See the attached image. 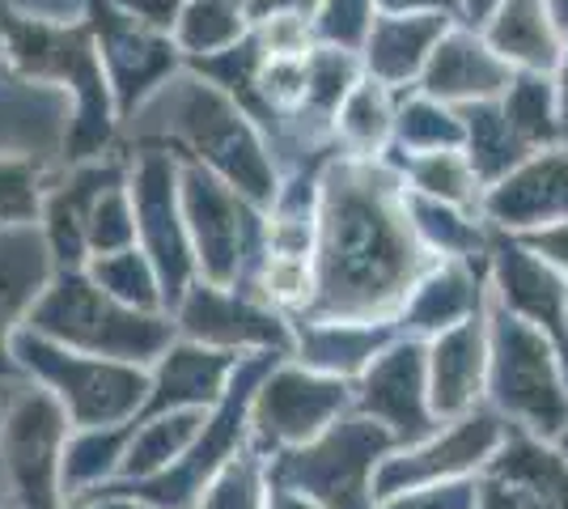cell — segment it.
<instances>
[{
	"mask_svg": "<svg viewBox=\"0 0 568 509\" xmlns=\"http://www.w3.org/2000/svg\"><path fill=\"white\" fill-rule=\"evenodd\" d=\"M332 281H353V285H386L399 272V243L390 221L369 204L365 195H344L339 221L332 234Z\"/></svg>",
	"mask_w": 568,
	"mask_h": 509,
	"instance_id": "6da1fadb",
	"label": "cell"
},
{
	"mask_svg": "<svg viewBox=\"0 0 568 509\" xmlns=\"http://www.w3.org/2000/svg\"><path fill=\"white\" fill-rule=\"evenodd\" d=\"M497 208L514 213V217H539V213L568 208V166L565 162H547V166L530 170L526 179L514 183V192L500 195Z\"/></svg>",
	"mask_w": 568,
	"mask_h": 509,
	"instance_id": "7a4b0ae2",
	"label": "cell"
},
{
	"mask_svg": "<svg viewBox=\"0 0 568 509\" xmlns=\"http://www.w3.org/2000/svg\"><path fill=\"white\" fill-rule=\"evenodd\" d=\"M497 48L505 55H521V60H535L544 64L551 55V43H547V26L539 18V4L535 0H514L497 22Z\"/></svg>",
	"mask_w": 568,
	"mask_h": 509,
	"instance_id": "3957f363",
	"label": "cell"
},
{
	"mask_svg": "<svg viewBox=\"0 0 568 509\" xmlns=\"http://www.w3.org/2000/svg\"><path fill=\"white\" fill-rule=\"evenodd\" d=\"M484 81H493V69L467 43H454L437 55V73H433L437 90H484Z\"/></svg>",
	"mask_w": 568,
	"mask_h": 509,
	"instance_id": "277c9868",
	"label": "cell"
},
{
	"mask_svg": "<svg viewBox=\"0 0 568 509\" xmlns=\"http://www.w3.org/2000/svg\"><path fill=\"white\" fill-rule=\"evenodd\" d=\"M560 9H565V13H568V0H560Z\"/></svg>",
	"mask_w": 568,
	"mask_h": 509,
	"instance_id": "5b68a950",
	"label": "cell"
}]
</instances>
